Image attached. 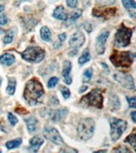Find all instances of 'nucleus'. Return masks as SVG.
I'll return each instance as SVG.
<instances>
[{"instance_id":"nucleus-7","label":"nucleus","mask_w":136,"mask_h":153,"mask_svg":"<svg viewBox=\"0 0 136 153\" xmlns=\"http://www.w3.org/2000/svg\"><path fill=\"white\" fill-rule=\"evenodd\" d=\"M81 102H85L89 106H92L97 108H103V96L101 91L99 89L92 90L90 92L81 98Z\"/></svg>"},{"instance_id":"nucleus-41","label":"nucleus","mask_w":136,"mask_h":153,"mask_svg":"<svg viewBox=\"0 0 136 153\" xmlns=\"http://www.w3.org/2000/svg\"><path fill=\"white\" fill-rule=\"evenodd\" d=\"M4 32V31L2 28H0V34H3Z\"/></svg>"},{"instance_id":"nucleus-4","label":"nucleus","mask_w":136,"mask_h":153,"mask_svg":"<svg viewBox=\"0 0 136 153\" xmlns=\"http://www.w3.org/2000/svg\"><path fill=\"white\" fill-rule=\"evenodd\" d=\"M133 34V29L126 27L123 24L118 30L115 34L114 44L118 48H125L130 44V39Z\"/></svg>"},{"instance_id":"nucleus-43","label":"nucleus","mask_w":136,"mask_h":153,"mask_svg":"<svg viewBox=\"0 0 136 153\" xmlns=\"http://www.w3.org/2000/svg\"><path fill=\"white\" fill-rule=\"evenodd\" d=\"M1 84H2V78L0 77V86H1Z\"/></svg>"},{"instance_id":"nucleus-23","label":"nucleus","mask_w":136,"mask_h":153,"mask_svg":"<svg viewBox=\"0 0 136 153\" xmlns=\"http://www.w3.org/2000/svg\"><path fill=\"white\" fill-rule=\"evenodd\" d=\"M21 143H22V140L21 138H18V139H16V140L8 141L5 144V146L8 149L10 150V149H14V148H17L18 146H20L21 145Z\"/></svg>"},{"instance_id":"nucleus-8","label":"nucleus","mask_w":136,"mask_h":153,"mask_svg":"<svg viewBox=\"0 0 136 153\" xmlns=\"http://www.w3.org/2000/svg\"><path fill=\"white\" fill-rule=\"evenodd\" d=\"M85 42V37L84 35L80 31H77L75 32L72 36V37L69 41V45L70 47L72 48V51L70 53H72L71 54H69L70 56H75L78 53V51L79 49V48Z\"/></svg>"},{"instance_id":"nucleus-40","label":"nucleus","mask_w":136,"mask_h":153,"mask_svg":"<svg viewBox=\"0 0 136 153\" xmlns=\"http://www.w3.org/2000/svg\"><path fill=\"white\" fill-rule=\"evenodd\" d=\"M4 10V6L1 5V4H0V12H2Z\"/></svg>"},{"instance_id":"nucleus-22","label":"nucleus","mask_w":136,"mask_h":153,"mask_svg":"<svg viewBox=\"0 0 136 153\" xmlns=\"http://www.w3.org/2000/svg\"><path fill=\"white\" fill-rule=\"evenodd\" d=\"M90 60V53L89 48H85L83 51V53L80 56L79 59H78V63L80 64H84Z\"/></svg>"},{"instance_id":"nucleus-32","label":"nucleus","mask_w":136,"mask_h":153,"mask_svg":"<svg viewBox=\"0 0 136 153\" xmlns=\"http://www.w3.org/2000/svg\"><path fill=\"white\" fill-rule=\"evenodd\" d=\"M112 152H120V153H123V152H130V150L129 149H128L127 147H125V146H120L119 148H115L113 151H112Z\"/></svg>"},{"instance_id":"nucleus-1","label":"nucleus","mask_w":136,"mask_h":153,"mask_svg":"<svg viewBox=\"0 0 136 153\" xmlns=\"http://www.w3.org/2000/svg\"><path fill=\"white\" fill-rule=\"evenodd\" d=\"M44 94V90L42 83L37 78H33L26 84L23 96L30 105L33 106L39 102Z\"/></svg>"},{"instance_id":"nucleus-11","label":"nucleus","mask_w":136,"mask_h":153,"mask_svg":"<svg viewBox=\"0 0 136 153\" xmlns=\"http://www.w3.org/2000/svg\"><path fill=\"white\" fill-rule=\"evenodd\" d=\"M110 36V31H106L101 32L97 37L95 41V50L98 54H103L106 48V42Z\"/></svg>"},{"instance_id":"nucleus-39","label":"nucleus","mask_w":136,"mask_h":153,"mask_svg":"<svg viewBox=\"0 0 136 153\" xmlns=\"http://www.w3.org/2000/svg\"><path fill=\"white\" fill-rule=\"evenodd\" d=\"M87 89H88V86H84L83 87L80 88L78 92H79V93H83V92H84L86 91V90H87Z\"/></svg>"},{"instance_id":"nucleus-16","label":"nucleus","mask_w":136,"mask_h":153,"mask_svg":"<svg viewBox=\"0 0 136 153\" xmlns=\"http://www.w3.org/2000/svg\"><path fill=\"white\" fill-rule=\"evenodd\" d=\"M53 16L57 20H67L68 15L65 11L64 7L62 5H60L56 7V9L55 10L54 13H53Z\"/></svg>"},{"instance_id":"nucleus-24","label":"nucleus","mask_w":136,"mask_h":153,"mask_svg":"<svg viewBox=\"0 0 136 153\" xmlns=\"http://www.w3.org/2000/svg\"><path fill=\"white\" fill-rule=\"evenodd\" d=\"M125 143H129L132 147L134 149H136V135H135V130H134V132L129 135V136L125 139Z\"/></svg>"},{"instance_id":"nucleus-13","label":"nucleus","mask_w":136,"mask_h":153,"mask_svg":"<svg viewBox=\"0 0 136 153\" xmlns=\"http://www.w3.org/2000/svg\"><path fill=\"white\" fill-rule=\"evenodd\" d=\"M68 110L67 108H61V109L52 110L49 113V117L53 122H59L61 121L67 114Z\"/></svg>"},{"instance_id":"nucleus-17","label":"nucleus","mask_w":136,"mask_h":153,"mask_svg":"<svg viewBox=\"0 0 136 153\" xmlns=\"http://www.w3.org/2000/svg\"><path fill=\"white\" fill-rule=\"evenodd\" d=\"M108 105L110 107L111 110H118L120 108V101L117 95L115 94H110L109 96V101H108Z\"/></svg>"},{"instance_id":"nucleus-27","label":"nucleus","mask_w":136,"mask_h":153,"mask_svg":"<svg viewBox=\"0 0 136 153\" xmlns=\"http://www.w3.org/2000/svg\"><path fill=\"white\" fill-rule=\"evenodd\" d=\"M13 38H14V32L12 31L11 30H10L6 33V36L4 38V44L10 43L13 41Z\"/></svg>"},{"instance_id":"nucleus-21","label":"nucleus","mask_w":136,"mask_h":153,"mask_svg":"<svg viewBox=\"0 0 136 153\" xmlns=\"http://www.w3.org/2000/svg\"><path fill=\"white\" fill-rule=\"evenodd\" d=\"M40 36L41 38L43 39L44 42H50L51 41V32L50 30L47 26H43L40 30Z\"/></svg>"},{"instance_id":"nucleus-20","label":"nucleus","mask_w":136,"mask_h":153,"mask_svg":"<svg viewBox=\"0 0 136 153\" xmlns=\"http://www.w3.org/2000/svg\"><path fill=\"white\" fill-rule=\"evenodd\" d=\"M16 87V80L14 77H9L8 79V86L6 88V92L9 95H14Z\"/></svg>"},{"instance_id":"nucleus-26","label":"nucleus","mask_w":136,"mask_h":153,"mask_svg":"<svg viewBox=\"0 0 136 153\" xmlns=\"http://www.w3.org/2000/svg\"><path fill=\"white\" fill-rule=\"evenodd\" d=\"M93 75V70L91 68L87 69L84 72V82H89L91 80Z\"/></svg>"},{"instance_id":"nucleus-12","label":"nucleus","mask_w":136,"mask_h":153,"mask_svg":"<svg viewBox=\"0 0 136 153\" xmlns=\"http://www.w3.org/2000/svg\"><path fill=\"white\" fill-rule=\"evenodd\" d=\"M71 70H72V63L70 61L66 60L63 63L62 76L64 78V82L67 85L72 84V77H71Z\"/></svg>"},{"instance_id":"nucleus-6","label":"nucleus","mask_w":136,"mask_h":153,"mask_svg":"<svg viewBox=\"0 0 136 153\" xmlns=\"http://www.w3.org/2000/svg\"><path fill=\"white\" fill-rule=\"evenodd\" d=\"M109 121L111 125V138L113 141H116L126 130L128 124L123 119L117 118H111Z\"/></svg>"},{"instance_id":"nucleus-19","label":"nucleus","mask_w":136,"mask_h":153,"mask_svg":"<svg viewBox=\"0 0 136 153\" xmlns=\"http://www.w3.org/2000/svg\"><path fill=\"white\" fill-rule=\"evenodd\" d=\"M15 62V57L14 55L10 53H4L0 57V64L3 65L10 66Z\"/></svg>"},{"instance_id":"nucleus-15","label":"nucleus","mask_w":136,"mask_h":153,"mask_svg":"<svg viewBox=\"0 0 136 153\" xmlns=\"http://www.w3.org/2000/svg\"><path fill=\"white\" fill-rule=\"evenodd\" d=\"M25 123L27 124V130H28L30 133H33L36 130H37V126H38V121L36 117L34 116H31L27 119H25Z\"/></svg>"},{"instance_id":"nucleus-34","label":"nucleus","mask_w":136,"mask_h":153,"mask_svg":"<svg viewBox=\"0 0 136 153\" xmlns=\"http://www.w3.org/2000/svg\"><path fill=\"white\" fill-rule=\"evenodd\" d=\"M78 4V0H67V4L70 8H76Z\"/></svg>"},{"instance_id":"nucleus-28","label":"nucleus","mask_w":136,"mask_h":153,"mask_svg":"<svg viewBox=\"0 0 136 153\" xmlns=\"http://www.w3.org/2000/svg\"><path fill=\"white\" fill-rule=\"evenodd\" d=\"M60 90H61V92L62 93V96L64 98L68 99L70 97V96H71V92H70V90H69L67 87L61 86V87L60 88Z\"/></svg>"},{"instance_id":"nucleus-18","label":"nucleus","mask_w":136,"mask_h":153,"mask_svg":"<svg viewBox=\"0 0 136 153\" xmlns=\"http://www.w3.org/2000/svg\"><path fill=\"white\" fill-rule=\"evenodd\" d=\"M44 144V140L38 136H35L30 141V147L29 149L33 152H38L40 146Z\"/></svg>"},{"instance_id":"nucleus-25","label":"nucleus","mask_w":136,"mask_h":153,"mask_svg":"<svg viewBox=\"0 0 136 153\" xmlns=\"http://www.w3.org/2000/svg\"><path fill=\"white\" fill-rule=\"evenodd\" d=\"M123 4L128 10H135L136 4L134 0H122Z\"/></svg>"},{"instance_id":"nucleus-36","label":"nucleus","mask_w":136,"mask_h":153,"mask_svg":"<svg viewBox=\"0 0 136 153\" xmlns=\"http://www.w3.org/2000/svg\"><path fill=\"white\" fill-rule=\"evenodd\" d=\"M8 22V19L5 15H0V25H6Z\"/></svg>"},{"instance_id":"nucleus-42","label":"nucleus","mask_w":136,"mask_h":153,"mask_svg":"<svg viewBox=\"0 0 136 153\" xmlns=\"http://www.w3.org/2000/svg\"><path fill=\"white\" fill-rule=\"evenodd\" d=\"M106 152V151H103V150H102V151H98L97 152Z\"/></svg>"},{"instance_id":"nucleus-3","label":"nucleus","mask_w":136,"mask_h":153,"mask_svg":"<svg viewBox=\"0 0 136 153\" xmlns=\"http://www.w3.org/2000/svg\"><path fill=\"white\" fill-rule=\"evenodd\" d=\"M95 129V123L91 118H85L81 119L78 126V134L81 140L89 141L93 136Z\"/></svg>"},{"instance_id":"nucleus-14","label":"nucleus","mask_w":136,"mask_h":153,"mask_svg":"<svg viewBox=\"0 0 136 153\" xmlns=\"http://www.w3.org/2000/svg\"><path fill=\"white\" fill-rule=\"evenodd\" d=\"M117 12V9L116 8H109V9H106L103 10H93V15L96 17H103L105 19H108L115 15Z\"/></svg>"},{"instance_id":"nucleus-10","label":"nucleus","mask_w":136,"mask_h":153,"mask_svg":"<svg viewBox=\"0 0 136 153\" xmlns=\"http://www.w3.org/2000/svg\"><path fill=\"white\" fill-rule=\"evenodd\" d=\"M113 77L114 79H115V81H117L118 83H120L126 89L134 90L135 88L134 79L129 75H126L124 73L118 72V73L115 74Z\"/></svg>"},{"instance_id":"nucleus-37","label":"nucleus","mask_w":136,"mask_h":153,"mask_svg":"<svg viewBox=\"0 0 136 153\" xmlns=\"http://www.w3.org/2000/svg\"><path fill=\"white\" fill-rule=\"evenodd\" d=\"M67 39V34L66 33H62L59 35V41L60 42H64Z\"/></svg>"},{"instance_id":"nucleus-44","label":"nucleus","mask_w":136,"mask_h":153,"mask_svg":"<svg viewBox=\"0 0 136 153\" xmlns=\"http://www.w3.org/2000/svg\"><path fill=\"white\" fill-rule=\"evenodd\" d=\"M18 1H19V2H21H21H23V1H26V0H18Z\"/></svg>"},{"instance_id":"nucleus-5","label":"nucleus","mask_w":136,"mask_h":153,"mask_svg":"<svg viewBox=\"0 0 136 153\" xmlns=\"http://www.w3.org/2000/svg\"><path fill=\"white\" fill-rule=\"evenodd\" d=\"M23 59L28 61L30 63H39L44 60L45 57V51L39 47H29L24 52L21 53Z\"/></svg>"},{"instance_id":"nucleus-9","label":"nucleus","mask_w":136,"mask_h":153,"mask_svg":"<svg viewBox=\"0 0 136 153\" xmlns=\"http://www.w3.org/2000/svg\"><path fill=\"white\" fill-rule=\"evenodd\" d=\"M44 135L47 140L50 141L51 142L58 145V146H61L64 145L65 142L63 141L61 136L60 135L59 132L57 131V130L51 128V127H45L44 130Z\"/></svg>"},{"instance_id":"nucleus-38","label":"nucleus","mask_w":136,"mask_h":153,"mask_svg":"<svg viewBox=\"0 0 136 153\" xmlns=\"http://www.w3.org/2000/svg\"><path fill=\"white\" fill-rule=\"evenodd\" d=\"M135 115H136V112H132V113H131V118H132V120H133L134 123H135L136 122Z\"/></svg>"},{"instance_id":"nucleus-31","label":"nucleus","mask_w":136,"mask_h":153,"mask_svg":"<svg viewBox=\"0 0 136 153\" xmlns=\"http://www.w3.org/2000/svg\"><path fill=\"white\" fill-rule=\"evenodd\" d=\"M8 120L12 126H15L18 123V119L16 116L12 114L11 113H8Z\"/></svg>"},{"instance_id":"nucleus-29","label":"nucleus","mask_w":136,"mask_h":153,"mask_svg":"<svg viewBox=\"0 0 136 153\" xmlns=\"http://www.w3.org/2000/svg\"><path fill=\"white\" fill-rule=\"evenodd\" d=\"M82 15V10H78L76 11V12H73L72 15H71V16H70V18H69V21L71 22V23H72V22H74L78 17H80Z\"/></svg>"},{"instance_id":"nucleus-30","label":"nucleus","mask_w":136,"mask_h":153,"mask_svg":"<svg viewBox=\"0 0 136 153\" xmlns=\"http://www.w3.org/2000/svg\"><path fill=\"white\" fill-rule=\"evenodd\" d=\"M59 82V79L57 77H52L50 79V81H48V87L49 88H54Z\"/></svg>"},{"instance_id":"nucleus-2","label":"nucleus","mask_w":136,"mask_h":153,"mask_svg":"<svg viewBox=\"0 0 136 153\" xmlns=\"http://www.w3.org/2000/svg\"><path fill=\"white\" fill-rule=\"evenodd\" d=\"M135 55L131 52H118L114 51L110 56V60L115 67L129 68L132 64Z\"/></svg>"},{"instance_id":"nucleus-33","label":"nucleus","mask_w":136,"mask_h":153,"mask_svg":"<svg viewBox=\"0 0 136 153\" xmlns=\"http://www.w3.org/2000/svg\"><path fill=\"white\" fill-rule=\"evenodd\" d=\"M127 100H128V102L129 107L132 108H136V98L135 97H127Z\"/></svg>"},{"instance_id":"nucleus-35","label":"nucleus","mask_w":136,"mask_h":153,"mask_svg":"<svg viewBox=\"0 0 136 153\" xmlns=\"http://www.w3.org/2000/svg\"><path fill=\"white\" fill-rule=\"evenodd\" d=\"M100 4H104V5H108V4H112L114 3V0H97Z\"/></svg>"}]
</instances>
